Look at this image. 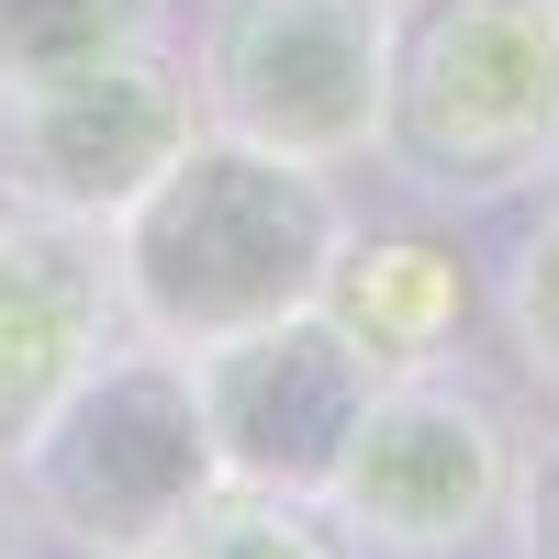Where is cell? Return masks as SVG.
<instances>
[{
  "instance_id": "obj_4",
  "label": "cell",
  "mask_w": 559,
  "mask_h": 559,
  "mask_svg": "<svg viewBox=\"0 0 559 559\" xmlns=\"http://www.w3.org/2000/svg\"><path fill=\"white\" fill-rule=\"evenodd\" d=\"M515 492H526V448L503 426V403L448 369H403L369 392L313 503L358 559H471L515 526Z\"/></svg>"
},
{
  "instance_id": "obj_12",
  "label": "cell",
  "mask_w": 559,
  "mask_h": 559,
  "mask_svg": "<svg viewBox=\"0 0 559 559\" xmlns=\"http://www.w3.org/2000/svg\"><path fill=\"white\" fill-rule=\"evenodd\" d=\"M503 336H515V369L559 403V191L537 202V224L503 258Z\"/></svg>"
},
{
  "instance_id": "obj_10",
  "label": "cell",
  "mask_w": 559,
  "mask_h": 559,
  "mask_svg": "<svg viewBox=\"0 0 559 559\" xmlns=\"http://www.w3.org/2000/svg\"><path fill=\"white\" fill-rule=\"evenodd\" d=\"M146 559H358L313 492H269V481H213Z\"/></svg>"
},
{
  "instance_id": "obj_14",
  "label": "cell",
  "mask_w": 559,
  "mask_h": 559,
  "mask_svg": "<svg viewBox=\"0 0 559 559\" xmlns=\"http://www.w3.org/2000/svg\"><path fill=\"white\" fill-rule=\"evenodd\" d=\"M0 559H12V537H0Z\"/></svg>"
},
{
  "instance_id": "obj_13",
  "label": "cell",
  "mask_w": 559,
  "mask_h": 559,
  "mask_svg": "<svg viewBox=\"0 0 559 559\" xmlns=\"http://www.w3.org/2000/svg\"><path fill=\"white\" fill-rule=\"evenodd\" d=\"M515 537H526V559H559V448H548V459H526V492H515Z\"/></svg>"
},
{
  "instance_id": "obj_1",
  "label": "cell",
  "mask_w": 559,
  "mask_h": 559,
  "mask_svg": "<svg viewBox=\"0 0 559 559\" xmlns=\"http://www.w3.org/2000/svg\"><path fill=\"white\" fill-rule=\"evenodd\" d=\"M347 202H336V168H302V157H269L247 134H191L146 191H134L102 224V258H112V302L134 336H157L179 358H202L247 324H280L324 292V269L347 247Z\"/></svg>"
},
{
  "instance_id": "obj_3",
  "label": "cell",
  "mask_w": 559,
  "mask_h": 559,
  "mask_svg": "<svg viewBox=\"0 0 559 559\" xmlns=\"http://www.w3.org/2000/svg\"><path fill=\"white\" fill-rule=\"evenodd\" d=\"M0 481L23 492L34 537H57L68 559H146L224 481L191 358L123 324V336L45 403V426L23 437V459Z\"/></svg>"
},
{
  "instance_id": "obj_15",
  "label": "cell",
  "mask_w": 559,
  "mask_h": 559,
  "mask_svg": "<svg viewBox=\"0 0 559 559\" xmlns=\"http://www.w3.org/2000/svg\"><path fill=\"white\" fill-rule=\"evenodd\" d=\"M548 23H559V0H548Z\"/></svg>"
},
{
  "instance_id": "obj_8",
  "label": "cell",
  "mask_w": 559,
  "mask_h": 559,
  "mask_svg": "<svg viewBox=\"0 0 559 559\" xmlns=\"http://www.w3.org/2000/svg\"><path fill=\"white\" fill-rule=\"evenodd\" d=\"M112 336H123V302H112L102 236L0 202V471L23 459V437L45 426V403H57Z\"/></svg>"
},
{
  "instance_id": "obj_5",
  "label": "cell",
  "mask_w": 559,
  "mask_h": 559,
  "mask_svg": "<svg viewBox=\"0 0 559 559\" xmlns=\"http://www.w3.org/2000/svg\"><path fill=\"white\" fill-rule=\"evenodd\" d=\"M191 90L213 134H247L302 168H358L381 157L392 0H213Z\"/></svg>"
},
{
  "instance_id": "obj_7",
  "label": "cell",
  "mask_w": 559,
  "mask_h": 559,
  "mask_svg": "<svg viewBox=\"0 0 559 559\" xmlns=\"http://www.w3.org/2000/svg\"><path fill=\"white\" fill-rule=\"evenodd\" d=\"M191 381H202V426H213V471L224 481L324 492L336 448L358 437L369 392H381V369L324 324V302H302L280 324H247V336L202 347Z\"/></svg>"
},
{
  "instance_id": "obj_9",
  "label": "cell",
  "mask_w": 559,
  "mask_h": 559,
  "mask_svg": "<svg viewBox=\"0 0 559 559\" xmlns=\"http://www.w3.org/2000/svg\"><path fill=\"white\" fill-rule=\"evenodd\" d=\"M313 302L381 381L448 369L459 336H471V258L448 236H414V224H347V247H336Z\"/></svg>"
},
{
  "instance_id": "obj_6",
  "label": "cell",
  "mask_w": 559,
  "mask_h": 559,
  "mask_svg": "<svg viewBox=\"0 0 559 559\" xmlns=\"http://www.w3.org/2000/svg\"><path fill=\"white\" fill-rule=\"evenodd\" d=\"M191 134H202V90L168 45L0 79V202L102 236Z\"/></svg>"
},
{
  "instance_id": "obj_2",
  "label": "cell",
  "mask_w": 559,
  "mask_h": 559,
  "mask_svg": "<svg viewBox=\"0 0 559 559\" xmlns=\"http://www.w3.org/2000/svg\"><path fill=\"white\" fill-rule=\"evenodd\" d=\"M381 168L414 202H515L559 179V23L548 0H392Z\"/></svg>"
},
{
  "instance_id": "obj_11",
  "label": "cell",
  "mask_w": 559,
  "mask_h": 559,
  "mask_svg": "<svg viewBox=\"0 0 559 559\" xmlns=\"http://www.w3.org/2000/svg\"><path fill=\"white\" fill-rule=\"evenodd\" d=\"M157 34H168V0H0V79L123 57V45H157Z\"/></svg>"
}]
</instances>
